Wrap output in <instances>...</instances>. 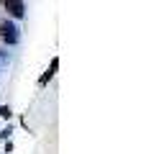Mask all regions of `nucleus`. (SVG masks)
Returning <instances> with one entry per match:
<instances>
[{"mask_svg": "<svg viewBox=\"0 0 156 154\" xmlns=\"http://www.w3.org/2000/svg\"><path fill=\"white\" fill-rule=\"evenodd\" d=\"M0 36H3V41L10 44V46L18 44V38H21V36H18V26L13 21H3V23H0Z\"/></svg>", "mask_w": 156, "mask_h": 154, "instance_id": "f257e3e1", "label": "nucleus"}, {"mask_svg": "<svg viewBox=\"0 0 156 154\" xmlns=\"http://www.w3.org/2000/svg\"><path fill=\"white\" fill-rule=\"evenodd\" d=\"M0 116H3L5 121H10V118H13V111H10V105H0Z\"/></svg>", "mask_w": 156, "mask_h": 154, "instance_id": "20e7f679", "label": "nucleus"}, {"mask_svg": "<svg viewBox=\"0 0 156 154\" xmlns=\"http://www.w3.org/2000/svg\"><path fill=\"white\" fill-rule=\"evenodd\" d=\"M10 134H13V128H10V126H5L3 131H0V139H3V141H5V139H10Z\"/></svg>", "mask_w": 156, "mask_h": 154, "instance_id": "39448f33", "label": "nucleus"}, {"mask_svg": "<svg viewBox=\"0 0 156 154\" xmlns=\"http://www.w3.org/2000/svg\"><path fill=\"white\" fill-rule=\"evenodd\" d=\"M3 3H5V10H8L13 18H23V13H26L23 0H3Z\"/></svg>", "mask_w": 156, "mask_h": 154, "instance_id": "f03ea898", "label": "nucleus"}, {"mask_svg": "<svg viewBox=\"0 0 156 154\" xmlns=\"http://www.w3.org/2000/svg\"><path fill=\"white\" fill-rule=\"evenodd\" d=\"M8 152H13V141H10V139H5V154H8Z\"/></svg>", "mask_w": 156, "mask_h": 154, "instance_id": "423d86ee", "label": "nucleus"}, {"mask_svg": "<svg viewBox=\"0 0 156 154\" xmlns=\"http://www.w3.org/2000/svg\"><path fill=\"white\" fill-rule=\"evenodd\" d=\"M56 69H59V57H54V59H51V64H49V69H46V72H44L41 77H38V85H46V82L51 80V77H54L56 75Z\"/></svg>", "mask_w": 156, "mask_h": 154, "instance_id": "7ed1b4c3", "label": "nucleus"}]
</instances>
